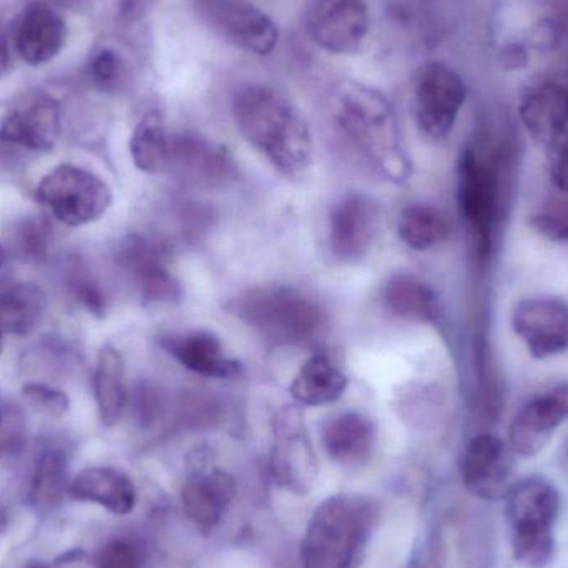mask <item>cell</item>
Here are the masks:
<instances>
[{
    "mask_svg": "<svg viewBox=\"0 0 568 568\" xmlns=\"http://www.w3.org/2000/svg\"><path fill=\"white\" fill-rule=\"evenodd\" d=\"M327 109L337 132L371 169L393 183L409 180L413 162L393 105L379 90L356 80H343L329 90Z\"/></svg>",
    "mask_w": 568,
    "mask_h": 568,
    "instance_id": "cell-1",
    "label": "cell"
},
{
    "mask_svg": "<svg viewBox=\"0 0 568 568\" xmlns=\"http://www.w3.org/2000/svg\"><path fill=\"white\" fill-rule=\"evenodd\" d=\"M233 119L243 139L282 175L297 180L310 172L313 135L293 102L278 90L248 85L233 99Z\"/></svg>",
    "mask_w": 568,
    "mask_h": 568,
    "instance_id": "cell-2",
    "label": "cell"
},
{
    "mask_svg": "<svg viewBox=\"0 0 568 568\" xmlns=\"http://www.w3.org/2000/svg\"><path fill=\"white\" fill-rule=\"evenodd\" d=\"M376 504L357 494H336L314 509L303 544V568H354L376 524Z\"/></svg>",
    "mask_w": 568,
    "mask_h": 568,
    "instance_id": "cell-3",
    "label": "cell"
},
{
    "mask_svg": "<svg viewBox=\"0 0 568 568\" xmlns=\"http://www.w3.org/2000/svg\"><path fill=\"white\" fill-rule=\"evenodd\" d=\"M233 314L275 346H301L316 339L327 320L313 297L290 286L253 287L236 297Z\"/></svg>",
    "mask_w": 568,
    "mask_h": 568,
    "instance_id": "cell-4",
    "label": "cell"
},
{
    "mask_svg": "<svg viewBox=\"0 0 568 568\" xmlns=\"http://www.w3.org/2000/svg\"><path fill=\"white\" fill-rule=\"evenodd\" d=\"M504 499L516 562L526 568L549 566L556 556L559 490L544 477L534 476L510 486Z\"/></svg>",
    "mask_w": 568,
    "mask_h": 568,
    "instance_id": "cell-5",
    "label": "cell"
},
{
    "mask_svg": "<svg viewBox=\"0 0 568 568\" xmlns=\"http://www.w3.org/2000/svg\"><path fill=\"white\" fill-rule=\"evenodd\" d=\"M457 203L474 240L477 255L486 260L493 250L499 215V182L496 166L480 145H467L457 163Z\"/></svg>",
    "mask_w": 568,
    "mask_h": 568,
    "instance_id": "cell-6",
    "label": "cell"
},
{
    "mask_svg": "<svg viewBox=\"0 0 568 568\" xmlns=\"http://www.w3.org/2000/svg\"><path fill=\"white\" fill-rule=\"evenodd\" d=\"M37 200L63 225L83 226L105 215L112 205V190L89 170L60 165L43 176Z\"/></svg>",
    "mask_w": 568,
    "mask_h": 568,
    "instance_id": "cell-7",
    "label": "cell"
},
{
    "mask_svg": "<svg viewBox=\"0 0 568 568\" xmlns=\"http://www.w3.org/2000/svg\"><path fill=\"white\" fill-rule=\"evenodd\" d=\"M270 469L276 486L291 496L304 497L314 489L320 463L297 404L284 406L273 419Z\"/></svg>",
    "mask_w": 568,
    "mask_h": 568,
    "instance_id": "cell-8",
    "label": "cell"
},
{
    "mask_svg": "<svg viewBox=\"0 0 568 568\" xmlns=\"http://www.w3.org/2000/svg\"><path fill=\"white\" fill-rule=\"evenodd\" d=\"M463 77L443 62L424 63L414 82V119L430 142L447 139L466 102Z\"/></svg>",
    "mask_w": 568,
    "mask_h": 568,
    "instance_id": "cell-9",
    "label": "cell"
},
{
    "mask_svg": "<svg viewBox=\"0 0 568 568\" xmlns=\"http://www.w3.org/2000/svg\"><path fill=\"white\" fill-rule=\"evenodd\" d=\"M306 30L310 39L326 52L357 53L369 33L366 0H310Z\"/></svg>",
    "mask_w": 568,
    "mask_h": 568,
    "instance_id": "cell-10",
    "label": "cell"
},
{
    "mask_svg": "<svg viewBox=\"0 0 568 568\" xmlns=\"http://www.w3.org/2000/svg\"><path fill=\"white\" fill-rule=\"evenodd\" d=\"M60 135V105L43 90H26L0 119V139L30 152H49Z\"/></svg>",
    "mask_w": 568,
    "mask_h": 568,
    "instance_id": "cell-11",
    "label": "cell"
},
{
    "mask_svg": "<svg viewBox=\"0 0 568 568\" xmlns=\"http://www.w3.org/2000/svg\"><path fill=\"white\" fill-rule=\"evenodd\" d=\"M524 129L540 145L550 146L568 135V70L546 73L527 83L520 95Z\"/></svg>",
    "mask_w": 568,
    "mask_h": 568,
    "instance_id": "cell-12",
    "label": "cell"
},
{
    "mask_svg": "<svg viewBox=\"0 0 568 568\" xmlns=\"http://www.w3.org/2000/svg\"><path fill=\"white\" fill-rule=\"evenodd\" d=\"M200 12L220 36L246 52L270 55L278 45V27L246 0H200Z\"/></svg>",
    "mask_w": 568,
    "mask_h": 568,
    "instance_id": "cell-13",
    "label": "cell"
},
{
    "mask_svg": "<svg viewBox=\"0 0 568 568\" xmlns=\"http://www.w3.org/2000/svg\"><path fill=\"white\" fill-rule=\"evenodd\" d=\"M379 206L371 196L353 192L334 205L329 216V248L339 263L361 262L376 242Z\"/></svg>",
    "mask_w": 568,
    "mask_h": 568,
    "instance_id": "cell-14",
    "label": "cell"
},
{
    "mask_svg": "<svg viewBox=\"0 0 568 568\" xmlns=\"http://www.w3.org/2000/svg\"><path fill=\"white\" fill-rule=\"evenodd\" d=\"M169 172L190 185L220 189L236 180L239 165L225 146L195 133H180L172 136Z\"/></svg>",
    "mask_w": 568,
    "mask_h": 568,
    "instance_id": "cell-15",
    "label": "cell"
},
{
    "mask_svg": "<svg viewBox=\"0 0 568 568\" xmlns=\"http://www.w3.org/2000/svg\"><path fill=\"white\" fill-rule=\"evenodd\" d=\"M514 450L494 434H479L469 440L460 457V477L466 489L483 500H499L510 489Z\"/></svg>",
    "mask_w": 568,
    "mask_h": 568,
    "instance_id": "cell-16",
    "label": "cell"
},
{
    "mask_svg": "<svg viewBox=\"0 0 568 568\" xmlns=\"http://www.w3.org/2000/svg\"><path fill=\"white\" fill-rule=\"evenodd\" d=\"M119 263L135 284L143 303H179L182 284L169 268L165 252L159 245L143 236H129L120 245Z\"/></svg>",
    "mask_w": 568,
    "mask_h": 568,
    "instance_id": "cell-17",
    "label": "cell"
},
{
    "mask_svg": "<svg viewBox=\"0 0 568 568\" xmlns=\"http://www.w3.org/2000/svg\"><path fill=\"white\" fill-rule=\"evenodd\" d=\"M513 329L536 359L568 349V304L557 297H529L517 304Z\"/></svg>",
    "mask_w": 568,
    "mask_h": 568,
    "instance_id": "cell-18",
    "label": "cell"
},
{
    "mask_svg": "<svg viewBox=\"0 0 568 568\" xmlns=\"http://www.w3.org/2000/svg\"><path fill=\"white\" fill-rule=\"evenodd\" d=\"M567 419L568 383H564L534 397L516 414L509 427V446L519 456H537Z\"/></svg>",
    "mask_w": 568,
    "mask_h": 568,
    "instance_id": "cell-19",
    "label": "cell"
},
{
    "mask_svg": "<svg viewBox=\"0 0 568 568\" xmlns=\"http://www.w3.org/2000/svg\"><path fill=\"white\" fill-rule=\"evenodd\" d=\"M236 497V480L220 467L202 466L183 484L182 507L186 519L200 529L222 524Z\"/></svg>",
    "mask_w": 568,
    "mask_h": 568,
    "instance_id": "cell-20",
    "label": "cell"
},
{
    "mask_svg": "<svg viewBox=\"0 0 568 568\" xmlns=\"http://www.w3.org/2000/svg\"><path fill=\"white\" fill-rule=\"evenodd\" d=\"M162 346L190 373L210 379H236L243 374V364L226 354L222 341L209 331L166 334Z\"/></svg>",
    "mask_w": 568,
    "mask_h": 568,
    "instance_id": "cell-21",
    "label": "cell"
},
{
    "mask_svg": "<svg viewBox=\"0 0 568 568\" xmlns=\"http://www.w3.org/2000/svg\"><path fill=\"white\" fill-rule=\"evenodd\" d=\"M321 439L333 463L343 467L364 466L376 450V424L359 413L337 414L324 423Z\"/></svg>",
    "mask_w": 568,
    "mask_h": 568,
    "instance_id": "cell-22",
    "label": "cell"
},
{
    "mask_svg": "<svg viewBox=\"0 0 568 568\" xmlns=\"http://www.w3.org/2000/svg\"><path fill=\"white\" fill-rule=\"evenodd\" d=\"M69 496L95 504L115 516H129L136 506V487L126 474L112 467H90L69 484Z\"/></svg>",
    "mask_w": 568,
    "mask_h": 568,
    "instance_id": "cell-23",
    "label": "cell"
},
{
    "mask_svg": "<svg viewBox=\"0 0 568 568\" xmlns=\"http://www.w3.org/2000/svg\"><path fill=\"white\" fill-rule=\"evenodd\" d=\"M65 36L62 17L43 3H33L23 12L17 27V52L30 65H42L62 50Z\"/></svg>",
    "mask_w": 568,
    "mask_h": 568,
    "instance_id": "cell-24",
    "label": "cell"
},
{
    "mask_svg": "<svg viewBox=\"0 0 568 568\" xmlns=\"http://www.w3.org/2000/svg\"><path fill=\"white\" fill-rule=\"evenodd\" d=\"M346 374L324 354H314L301 366L290 386L294 403L321 407L336 403L346 393Z\"/></svg>",
    "mask_w": 568,
    "mask_h": 568,
    "instance_id": "cell-25",
    "label": "cell"
},
{
    "mask_svg": "<svg viewBox=\"0 0 568 568\" xmlns=\"http://www.w3.org/2000/svg\"><path fill=\"white\" fill-rule=\"evenodd\" d=\"M93 394H95L97 409L103 426H115L125 410L129 393H126L125 361L112 344L103 346L97 357L95 371H93Z\"/></svg>",
    "mask_w": 568,
    "mask_h": 568,
    "instance_id": "cell-26",
    "label": "cell"
},
{
    "mask_svg": "<svg viewBox=\"0 0 568 568\" xmlns=\"http://www.w3.org/2000/svg\"><path fill=\"white\" fill-rule=\"evenodd\" d=\"M386 310L400 320L434 323L440 314L439 296L423 280L414 275L393 276L383 290Z\"/></svg>",
    "mask_w": 568,
    "mask_h": 568,
    "instance_id": "cell-27",
    "label": "cell"
},
{
    "mask_svg": "<svg viewBox=\"0 0 568 568\" xmlns=\"http://www.w3.org/2000/svg\"><path fill=\"white\" fill-rule=\"evenodd\" d=\"M172 135L166 132L162 113L152 110L145 113L133 129L130 139V155L140 172L160 175L169 172Z\"/></svg>",
    "mask_w": 568,
    "mask_h": 568,
    "instance_id": "cell-28",
    "label": "cell"
},
{
    "mask_svg": "<svg viewBox=\"0 0 568 568\" xmlns=\"http://www.w3.org/2000/svg\"><path fill=\"white\" fill-rule=\"evenodd\" d=\"M45 311V296L32 283H13L0 287V329L26 336L36 329Z\"/></svg>",
    "mask_w": 568,
    "mask_h": 568,
    "instance_id": "cell-29",
    "label": "cell"
},
{
    "mask_svg": "<svg viewBox=\"0 0 568 568\" xmlns=\"http://www.w3.org/2000/svg\"><path fill=\"white\" fill-rule=\"evenodd\" d=\"M397 233L400 242L414 252H427L446 242L450 235V222L443 210L414 203L400 213Z\"/></svg>",
    "mask_w": 568,
    "mask_h": 568,
    "instance_id": "cell-30",
    "label": "cell"
},
{
    "mask_svg": "<svg viewBox=\"0 0 568 568\" xmlns=\"http://www.w3.org/2000/svg\"><path fill=\"white\" fill-rule=\"evenodd\" d=\"M67 486V460L59 449H45L37 457L30 479L29 496L37 507H50L59 503Z\"/></svg>",
    "mask_w": 568,
    "mask_h": 568,
    "instance_id": "cell-31",
    "label": "cell"
},
{
    "mask_svg": "<svg viewBox=\"0 0 568 568\" xmlns=\"http://www.w3.org/2000/svg\"><path fill=\"white\" fill-rule=\"evenodd\" d=\"M50 226L37 216H26L13 223L9 233L10 246L13 253L23 262H40L45 258L50 248Z\"/></svg>",
    "mask_w": 568,
    "mask_h": 568,
    "instance_id": "cell-32",
    "label": "cell"
},
{
    "mask_svg": "<svg viewBox=\"0 0 568 568\" xmlns=\"http://www.w3.org/2000/svg\"><path fill=\"white\" fill-rule=\"evenodd\" d=\"M27 446V423L13 400L0 399V460L16 459Z\"/></svg>",
    "mask_w": 568,
    "mask_h": 568,
    "instance_id": "cell-33",
    "label": "cell"
},
{
    "mask_svg": "<svg viewBox=\"0 0 568 568\" xmlns=\"http://www.w3.org/2000/svg\"><path fill=\"white\" fill-rule=\"evenodd\" d=\"M529 225L544 239L554 243H568V200H550L532 216Z\"/></svg>",
    "mask_w": 568,
    "mask_h": 568,
    "instance_id": "cell-34",
    "label": "cell"
},
{
    "mask_svg": "<svg viewBox=\"0 0 568 568\" xmlns=\"http://www.w3.org/2000/svg\"><path fill=\"white\" fill-rule=\"evenodd\" d=\"M69 286L72 290L73 297L82 304L83 307L93 314H103L106 310L105 294L102 287L90 275L89 270L80 263H73L72 273L69 276Z\"/></svg>",
    "mask_w": 568,
    "mask_h": 568,
    "instance_id": "cell-35",
    "label": "cell"
},
{
    "mask_svg": "<svg viewBox=\"0 0 568 568\" xmlns=\"http://www.w3.org/2000/svg\"><path fill=\"white\" fill-rule=\"evenodd\" d=\"M145 556L132 540H112L100 550L97 568H143Z\"/></svg>",
    "mask_w": 568,
    "mask_h": 568,
    "instance_id": "cell-36",
    "label": "cell"
},
{
    "mask_svg": "<svg viewBox=\"0 0 568 568\" xmlns=\"http://www.w3.org/2000/svg\"><path fill=\"white\" fill-rule=\"evenodd\" d=\"M23 397L40 413L60 417L69 410V397L55 387L47 384L29 383L22 387Z\"/></svg>",
    "mask_w": 568,
    "mask_h": 568,
    "instance_id": "cell-37",
    "label": "cell"
},
{
    "mask_svg": "<svg viewBox=\"0 0 568 568\" xmlns=\"http://www.w3.org/2000/svg\"><path fill=\"white\" fill-rule=\"evenodd\" d=\"M90 75L93 82L99 83L103 89H115L125 75V65L119 53L103 49L90 62Z\"/></svg>",
    "mask_w": 568,
    "mask_h": 568,
    "instance_id": "cell-38",
    "label": "cell"
},
{
    "mask_svg": "<svg viewBox=\"0 0 568 568\" xmlns=\"http://www.w3.org/2000/svg\"><path fill=\"white\" fill-rule=\"evenodd\" d=\"M550 179L554 185L568 193V135L550 146Z\"/></svg>",
    "mask_w": 568,
    "mask_h": 568,
    "instance_id": "cell-39",
    "label": "cell"
},
{
    "mask_svg": "<svg viewBox=\"0 0 568 568\" xmlns=\"http://www.w3.org/2000/svg\"><path fill=\"white\" fill-rule=\"evenodd\" d=\"M7 67H9V47H7L6 33L0 23V77L6 73Z\"/></svg>",
    "mask_w": 568,
    "mask_h": 568,
    "instance_id": "cell-40",
    "label": "cell"
},
{
    "mask_svg": "<svg viewBox=\"0 0 568 568\" xmlns=\"http://www.w3.org/2000/svg\"><path fill=\"white\" fill-rule=\"evenodd\" d=\"M26 568H52L50 566H47V564H40V562H33L29 564Z\"/></svg>",
    "mask_w": 568,
    "mask_h": 568,
    "instance_id": "cell-41",
    "label": "cell"
},
{
    "mask_svg": "<svg viewBox=\"0 0 568 568\" xmlns=\"http://www.w3.org/2000/svg\"><path fill=\"white\" fill-rule=\"evenodd\" d=\"M3 263H6V252H3L2 245H0V270L3 268Z\"/></svg>",
    "mask_w": 568,
    "mask_h": 568,
    "instance_id": "cell-42",
    "label": "cell"
},
{
    "mask_svg": "<svg viewBox=\"0 0 568 568\" xmlns=\"http://www.w3.org/2000/svg\"><path fill=\"white\" fill-rule=\"evenodd\" d=\"M3 351V331L0 329V356H2Z\"/></svg>",
    "mask_w": 568,
    "mask_h": 568,
    "instance_id": "cell-43",
    "label": "cell"
}]
</instances>
